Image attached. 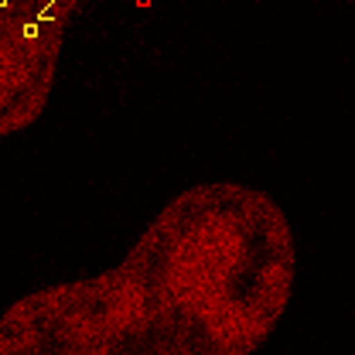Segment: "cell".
I'll return each mask as SVG.
<instances>
[{
  "label": "cell",
  "mask_w": 355,
  "mask_h": 355,
  "mask_svg": "<svg viewBox=\"0 0 355 355\" xmlns=\"http://www.w3.org/2000/svg\"><path fill=\"white\" fill-rule=\"evenodd\" d=\"M96 0H0V140L35 127L58 83L62 44Z\"/></svg>",
  "instance_id": "2"
},
{
  "label": "cell",
  "mask_w": 355,
  "mask_h": 355,
  "mask_svg": "<svg viewBox=\"0 0 355 355\" xmlns=\"http://www.w3.org/2000/svg\"><path fill=\"white\" fill-rule=\"evenodd\" d=\"M284 209L253 184L202 181L99 277L38 287L0 314V355H250L294 294Z\"/></svg>",
  "instance_id": "1"
},
{
  "label": "cell",
  "mask_w": 355,
  "mask_h": 355,
  "mask_svg": "<svg viewBox=\"0 0 355 355\" xmlns=\"http://www.w3.org/2000/svg\"><path fill=\"white\" fill-rule=\"evenodd\" d=\"M345 3H352V0H345Z\"/></svg>",
  "instance_id": "3"
}]
</instances>
